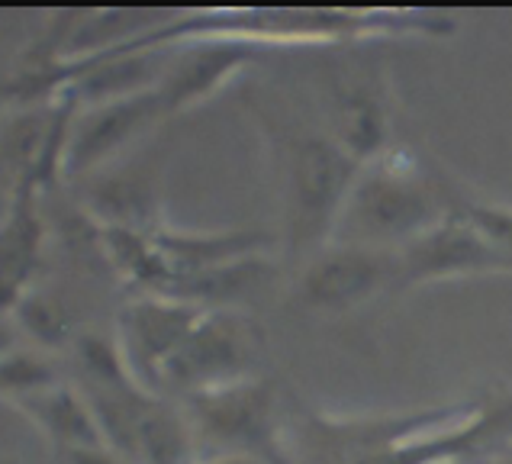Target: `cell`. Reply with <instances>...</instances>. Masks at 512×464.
<instances>
[{"instance_id": "cell-1", "label": "cell", "mask_w": 512, "mask_h": 464, "mask_svg": "<svg viewBox=\"0 0 512 464\" xmlns=\"http://www.w3.org/2000/svg\"><path fill=\"white\" fill-rule=\"evenodd\" d=\"M458 187L419 152L390 145L361 168L342 203L329 245L400 252L458 213Z\"/></svg>"}, {"instance_id": "cell-2", "label": "cell", "mask_w": 512, "mask_h": 464, "mask_svg": "<svg viewBox=\"0 0 512 464\" xmlns=\"http://www.w3.org/2000/svg\"><path fill=\"white\" fill-rule=\"evenodd\" d=\"M361 168L364 165L329 129L326 133H281L277 171H281L290 252L310 261L332 242L335 220Z\"/></svg>"}, {"instance_id": "cell-3", "label": "cell", "mask_w": 512, "mask_h": 464, "mask_svg": "<svg viewBox=\"0 0 512 464\" xmlns=\"http://www.w3.org/2000/svg\"><path fill=\"white\" fill-rule=\"evenodd\" d=\"M200 458H248L290 464L277 387L268 377L229 384L181 400Z\"/></svg>"}, {"instance_id": "cell-4", "label": "cell", "mask_w": 512, "mask_h": 464, "mask_svg": "<svg viewBox=\"0 0 512 464\" xmlns=\"http://www.w3.org/2000/svg\"><path fill=\"white\" fill-rule=\"evenodd\" d=\"M477 403L426 406L406 413H374V416H329L306 410L287 435L290 464H358L387 448L413 439L419 432L448 426L467 416Z\"/></svg>"}, {"instance_id": "cell-5", "label": "cell", "mask_w": 512, "mask_h": 464, "mask_svg": "<svg viewBox=\"0 0 512 464\" xmlns=\"http://www.w3.org/2000/svg\"><path fill=\"white\" fill-rule=\"evenodd\" d=\"M265 332L242 310H207L165 365L158 390L165 397H194L261 377Z\"/></svg>"}, {"instance_id": "cell-6", "label": "cell", "mask_w": 512, "mask_h": 464, "mask_svg": "<svg viewBox=\"0 0 512 464\" xmlns=\"http://www.w3.org/2000/svg\"><path fill=\"white\" fill-rule=\"evenodd\" d=\"M400 252L326 245L303 261L297 297L316 313H351L384 290H400Z\"/></svg>"}, {"instance_id": "cell-7", "label": "cell", "mask_w": 512, "mask_h": 464, "mask_svg": "<svg viewBox=\"0 0 512 464\" xmlns=\"http://www.w3.org/2000/svg\"><path fill=\"white\" fill-rule=\"evenodd\" d=\"M512 452V397L477 403L448 426L419 432L358 464H496Z\"/></svg>"}, {"instance_id": "cell-8", "label": "cell", "mask_w": 512, "mask_h": 464, "mask_svg": "<svg viewBox=\"0 0 512 464\" xmlns=\"http://www.w3.org/2000/svg\"><path fill=\"white\" fill-rule=\"evenodd\" d=\"M203 313L207 310L197 307V303L162 294H142L120 310V316H116V345L126 358V368L133 371L142 387L162 394L158 381H162L165 365L187 342Z\"/></svg>"}, {"instance_id": "cell-9", "label": "cell", "mask_w": 512, "mask_h": 464, "mask_svg": "<svg viewBox=\"0 0 512 464\" xmlns=\"http://www.w3.org/2000/svg\"><path fill=\"white\" fill-rule=\"evenodd\" d=\"M484 274H512V252L493 245L458 213L400 249V290Z\"/></svg>"}, {"instance_id": "cell-10", "label": "cell", "mask_w": 512, "mask_h": 464, "mask_svg": "<svg viewBox=\"0 0 512 464\" xmlns=\"http://www.w3.org/2000/svg\"><path fill=\"white\" fill-rule=\"evenodd\" d=\"M162 100L158 91H142L133 97H116L104 104H87L75 110V120L68 129L62 174H91L110 165L116 155L126 152L142 133L162 120Z\"/></svg>"}, {"instance_id": "cell-11", "label": "cell", "mask_w": 512, "mask_h": 464, "mask_svg": "<svg viewBox=\"0 0 512 464\" xmlns=\"http://www.w3.org/2000/svg\"><path fill=\"white\" fill-rule=\"evenodd\" d=\"M261 52L268 49L239 39H190L168 46L162 81L155 87L165 116L203 104L219 87H226L236 78L239 71L252 65Z\"/></svg>"}, {"instance_id": "cell-12", "label": "cell", "mask_w": 512, "mask_h": 464, "mask_svg": "<svg viewBox=\"0 0 512 464\" xmlns=\"http://www.w3.org/2000/svg\"><path fill=\"white\" fill-rule=\"evenodd\" d=\"M329 104V133L361 165L374 162L377 155L390 149V94L377 71H355V78H342L332 87Z\"/></svg>"}, {"instance_id": "cell-13", "label": "cell", "mask_w": 512, "mask_h": 464, "mask_svg": "<svg viewBox=\"0 0 512 464\" xmlns=\"http://www.w3.org/2000/svg\"><path fill=\"white\" fill-rule=\"evenodd\" d=\"M36 200V187H26L0 220V313H13L33 290L29 284L39 268L42 242H46V223H42Z\"/></svg>"}, {"instance_id": "cell-14", "label": "cell", "mask_w": 512, "mask_h": 464, "mask_svg": "<svg viewBox=\"0 0 512 464\" xmlns=\"http://www.w3.org/2000/svg\"><path fill=\"white\" fill-rule=\"evenodd\" d=\"M17 406L33 419V426L46 435V439H52L58 448H62V452L107 445L91 403H87L78 384L58 381L55 387L42 390L36 397H26Z\"/></svg>"}, {"instance_id": "cell-15", "label": "cell", "mask_w": 512, "mask_h": 464, "mask_svg": "<svg viewBox=\"0 0 512 464\" xmlns=\"http://www.w3.org/2000/svg\"><path fill=\"white\" fill-rule=\"evenodd\" d=\"M55 384H58L55 365L42 352L17 348V352L0 358V394H7L13 403L36 397Z\"/></svg>"}, {"instance_id": "cell-16", "label": "cell", "mask_w": 512, "mask_h": 464, "mask_svg": "<svg viewBox=\"0 0 512 464\" xmlns=\"http://www.w3.org/2000/svg\"><path fill=\"white\" fill-rule=\"evenodd\" d=\"M13 319H17L20 332H26L36 345L58 348V345L71 342V316L65 313L62 303L39 294V290H29V294L17 303Z\"/></svg>"}, {"instance_id": "cell-17", "label": "cell", "mask_w": 512, "mask_h": 464, "mask_svg": "<svg viewBox=\"0 0 512 464\" xmlns=\"http://www.w3.org/2000/svg\"><path fill=\"white\" fill-rule=\"evenodd\" d=\"M458 216H464L474 229L484 232L493 245L512 252V207H506V203H493V200H477L464 191L458 197Z\"/></svg>"}, {"instance_id": "cell-18", "label": "cell", "mask_w": 512, "mask_h": 464, "mask_svg": "<svg viewBox=\"0 0 512 464\" xmlns=\"http://www.w3.org/2000/svg\"><path fill=\"white\" fill-rule=\"evenodd\" d=\"M68 464H126L120 455L113 452L107 445H97V448H75V452H65Z\"/></svg>"}, {"instance_id": "cell-19", "label": "cell", "mask_w": 512, "mask_h": 464, "mask_svg": "<svg viewBox=\"0 0 512 464\" xmlns=\"http://www.w3.org/2000/svg\"><path fill=\"white\" fill-rule=\"evenodd\" d=\"M17 332H20V326H17V319H13V313H0V358L20 348Z\"/></svg>"}, {"instance_id": "cell-20", "label": "cell", "mask_w": 512, "mask_h": 464, "mask_svg": "<svg viewBox=\"0 0 512 464\" xmlns=\"http://www.w3.org/2000/svg\"><path fill=\"white\" fill-rule=\"evenodd\" d=\"M197 464H258V461H248V458H200Z\"/></svg>"}, {"instance_id": "cell-21", "label": "cell", "mask_w": 512, "mask_h": 464, "mask_svg": "<svg viewBox=\"0 0 512 464\" xmlns=\"http://www.w3.org/2000/svg\"><path fill=\"white\" fill-rule=\"evenodd\" d=\"M0 464H20V458H13V455H0Z\"/></svg>"}, {"instance_id": "cell-22", "label": "cell", "mask_w": 512, "mask_h": 464, "mask_svg": "<svg viewBox=\"0 0 512 464\" xmlns=\"http://www.w3.org/2000/svg\"><path fill=\"white\" fill-rule=\"evenodd\" d=\"M0 104H4V100H0Z\"/></svg>"}]
</instances>
